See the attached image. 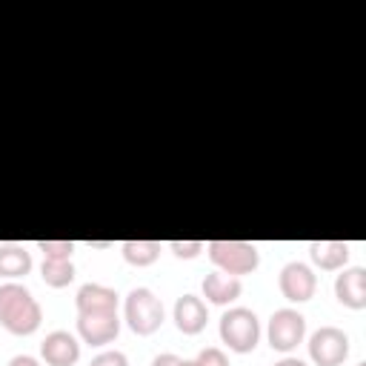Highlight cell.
I'll use <instances>...</instances> for the list:
<instances>
[{"mask_svg": "<svg viewBox=\"0 0 366 366\" xmlns=\"http://www.w3.org/2000/svg\"><path fill=\"white\" fill-rule=\"evenodd\" d=\"M37 249L49 260H71L74 254V240H37Z\"/></svg>", "mask_w": 366, "mask_h": 366, "instance_id": "obj_18", "label": "cell"}, {"mask_svg": "<svg viewBox=\"0 0 366 366\" xmlns=\"http://www.w3.org/2000/svg\"><path fill=\"white\" fill-rule=\"evenodd\" d=\"M335 297L346 309H366V269L363 266H349L335 277Z\"/></svg>", "mask_w": 366, "mask_h": 366, "instance_id": "obj_10", "label": "cell"}, {"mask_svg": "<svg viewBox=\"0 0 366 366\" xmlns=\"http://www.w3.org/2000/svg\"><path fill=\"white\" fill-rule=\"evenodd\" d=\"M220 340L237 352V355H246V352H254L257 340H260V320L252 309L246 306H234V309H226L223 317H220Z\"/></svg>", "mask_w": 366, "mask_h": 366, "instance_id": "obj_4", "label": "cell"}, {"mask_svg": "<svg viewBox=\"0 0 366 366\" xmlns=\"http://www.w3.org/2000/svg\"><path fill=\"white\" fill-rule=\"evenodd\" d=\"M206 320H209V309H206L203 297L183 295L174 300V326L183 335H200L206 329Z\"/></svg>", "mask_w": 366, "mask_h": 366, "instance_id": "obj_11", "label": "cell"}, {"mask_svg": "<svg viewBox=\"0 0 366 366\" xmlns=\"http://www.w3.org/2000/svg\"><path fill=\"white\" fill-rule=\"evenodd\" d=\"M120 252H123L126 263L143 269V266H152L160 257V240H123Z\"/></svg>", "mask_w": 366, "mask_h": 366, "instance_id": "obj_16", "label": "cell"}, {"mask_svg": "<svg viewBox=\"0 0 366 366\" xmlns=\"http://www.w3.org/2000/svg\"><path fill=\"white\" fill-rule=\"evenodd\" d=\"M6 366H40V360H37V357H31V355H14Z\"/></svg>", "mask_w": 366, "mask_h": 366, "instance_id": "obj_23", "label": "cell"}, {"mask_svg": "<svg viewBox=\"0 0 366 366\" xmlns=\"http://www.w3.org/2000/svg\"><path fill=\"white\" fill-rule=\"evenodd\" d=\"M274 366H306V360H300V357H292V355H286L283 360H277Z\"/></svg>", "mask_w": 366, "mask_h": 366, "instance_id": "obj_24", "label": "cell"}, {"mask_svg": "<svg viewBox=\"0 0 366 366\" xmlns=\"http://www.w3.org/2000/svg\"><path fill=\"white\" fill-rule=\"evenodd\" d=\"M309 357L315 366H340L349 357V335L337 326H320L309 337Z\"/></svg>", "mask_w": 366, "mask_h": 366, "instance_id": "obj_6", "label": "cell"}, {"mask_svg": "<svg viewBox=\"0 0 366 366\" xmlns=\"http://www.w3.org/2000/svg\"><path fill=\"white\" fill-rule=\"evenodd\" d=\"M266 337H269V346H272L274 352L289 355V352L297 349V343H303V337H306V317H303L297 309L283 306V309L272 312L269 326H266Z\"/></svg>", "mask_w": 366, "mask_h": 366, "instance_id": "obj_5", "label": "cell"}, {"mask_svg": "<svg viewBox=\"0 0 366 366\" xmlns=\"http://www.w3.org/2000/svg\"><path fill=\"white\" fill-rule=\"evenodd\" d=\"M277 286L289 303H306V300H312V295L317 289V277L309 263L289 260L277 274Z\"/></svg>", "mask_w": 366, "mask_h": 366, "instance_id": "obj_7", "label": "cell"}, {"mask_svg": "<svg viewBox=\"0 0 366 366\" xmlns=\"http://www.w3.org/2000/svg\"><path fill=\"white\" fill-rule=\"evenodd\" d=\"M77 315H92V312H117V292L103 286V283H83L77 289Z\"/></svg>", "mask_w": 366, "mask_h": 366, "instance_id": "obj_12", "label": "cell"}, {"mask_svg": "<svg viewBox=\"0 0 366 366\" xmlns=\"http://www.w3.org/2000/svg\"><path fill=\"white\" fill-rule=\"evenodd\" d=\"M180 360H183V357H177V355H172V352H163V355H154L152 366H180Z\"/></svg>", "mask_w": 366, "mask_h": 366, "instance_id": "obj_22", "label": "cell"}, {"mask_svg": "<svg viewBox=\"0 0 366 366\" xmlns=\"http://www.w3.org/2000/svg\"><path fill=\"white\" fill-rule=\"evenodd\" d=\"M180 366H197L194 360H180Z\"/></svg>", "mask_w": 366, "mask_h": 366, "instance_id": "obj_25", "label": "cell"}, {"mask_svg": "<svg viewBox=\"0 0 366 366\" xmlns=\"http://www.w3.org/2000/svg\"><path fill=\"white\" fill-rule=\"evenodd\" d=\"M40 355L49 366H74L80 360V340L66 329H54L40 343Z\"/></svg>", "mask_w": 366, "mask_h": 366, "instance_id": "obj_9", "label": "cell"}, {"mask_svg": "<svg viewBox=\"0 0 366 366\" xmlns=\"http://www.w3.org/2000/svg\"><path fill=\"white\" fill-rule=\"evenodd\" d=\"M31 272V252L20 243H0V277L17 280Z\"/></svg>", "mask_w": 366, "mask_h": 366, "instance_id": "obj_15", "label": "cell"}, {"mask_svg": "<svg viewBox=\"0 0 366 366\" xmlns=\"http://www.w3.org/2000/svg\"><path fill=\"white\" fill-rule=\"evenodd\" d=\"M206 252H209V260L217 266V272L232 277L252 274L260 266V252L249 240H209Z\"/></svg>", "mask_w": 366, "mask_h": 366, "instance_id": "obj_2", "label": "cell"}, {"mask_svg": "<svg viewBox=\"0 0 366 366\" xmlns=\"http://www.w3.org/2000/svg\"><path fill=\"white\" fill-rule=\"evenodd\" d=\"M349 254H352V249H349V243H343V240H312V243H309V257H312V263L320 266V269H326V272L343 269V266L349 263Z\"/></svg>", "mask_w": 366, "mask_h": 366, "instance_id": "obj_14", "label": "cell"}, {"mask_svg": "<svg viewBox=\"0 0 366 366\" xmlns=\"http://www.w3.org/2000/svg\"><path fill=\"white\" fill-rule=\"evenodd\" d=\"M243 292V283L240 277H232V274H223V272H209L203 277V297L214 306H229L240 297Z\"/></svg>", "mask_w": 366, "mask_h": 366, "instance_id": "obj_13", "label": "cell"}, {"mask_svg": "<svg viewBox=\"0 0 366 366\" xmlns=\"http://www.w3.org/2000/svg\"><path fill=\"white\" fill-rule=\"evenodd\" d=\"M194 363H197V366H229V357H226L223 349H217V346H206V349L197 352Z\"/></svg>", "mask_w": 366, "mask_h": 366, "instance_id": "obj_20", "label": "cell"}, {"mask_svg": "<svg viewBox=\"0 0 366 366\" xmlns=\"http://www.w3.org/2000/svg\"><path fill=\"white\" fill-rule=\"evenodd\" d=\"M40 323L43 309L34 295L17 280L0 283V326L11 335H31L40 329Z\"/></svg>", "mask_w": 366, "mask_h": 366, "instance_id": "obj_1", "label": "cell"}, {"mask_svg": "<svg viewBox=\"0 0 366 366\" xmlns=\"http://www.w3.org/2000/svg\"><path fill=\"white\" fill-rule=\"evenodd\" d=\"M89 366H129V357L123 352H117V349H106V352L94 355Z\"/></svg>", "mask_w": 366, "mask_h": 366, "instance_id": "obj_21", "label": "cell"}, {"mask_svg": "<svg viewBox=\"0 0 366 366\" xmlns=\"http://www.w3.org/2000/svg\"><path fill=\"white\" fill-rule=\"evenodd\" d=\"M40 274H43V283L46 286L63 289V286H69L74 280V263L71 260H49V257H43Z\"/></svg>", "mask_w": 366, "mask_h": 366, "instance_id": "obj_17", "label": "cell"}, {"mask_svg": "<svg viewBox=\"0 0 366 366\" xmlns=\"http://www.w3.org/2000/svg\"><path fill=\"white\" fill-rule=\"evenodd\" d=\"M123 317H126V323H129V329H132L134 335H143V337H146V335H154V332L163 326L166 312H163L160 297H157L152 289L137 286V289H132V292L126 295Z\"/></svg>", "mask_w": 366, "mask_h": 366, "instance_id": "obj_3", "label": "cell"}, {"mask_svg": "<svg viewBox=\"0 0 366 366\" xmlns=\"http://www.w3.org/2000/svg\"><path fill=\"white\" fill-rule=\"evenodd\" d=\"M120 332V317L117 312H92V315H77V335L89 346H106L117 337Z\"/></svg>", "mask_w": 366, "mask_h": 366, "instance_id": "obj_8", "label": "cell"}, {"mask_svg": "<svg viewBox=\"0 0 366 366\" xmlns=\"http://www.w3.org/2000/svg\"><path fill=\"white\" fill-rule=\"evenodd\" d=\"M357 366H366V363H357Z\"/></svg>", "mask_w": 366, "mask_h": 366, "instance_id": "obj_26", "label": "cell"}, {"mask_svg": "<svg viewBox=\"0 0 366 366\" xmlns=\"http://www.w3.org/2000/svg\"><path fill=\"white\" fill-rule=\"evenodd\" d=\"M169 249H172L174 257L192 260V257H197L200 252H206V243H203V240H169Z\"/></svg>", "mask_w": 366, "mask_h": 366, "instance_id": "obj_19", "label": "cell"}]
</instances>
